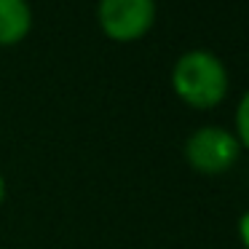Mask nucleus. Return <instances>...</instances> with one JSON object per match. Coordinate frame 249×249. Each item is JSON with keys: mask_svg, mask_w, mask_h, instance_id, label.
I'll list each match as a JSON object with an SVG mask.
<instances>
[{"mask_svg": "<svg viewBox=\"0 0 249 249\" xmlns=\"http://www.w3.org/2000/svg\"><path fill=\"white\" fill-rule=\"evenodd\" d=\"M236 140L241 147H247L249 150V89L241 94V99H238V107H236Z\"/></svg>", "mask_w": 249, "mask_h": 249, "instance_id": "39448f33", "label": "nucleus"}, {"mask_svg": "<svg viewBox=\"0 0 249 249\" xmlns=\"http://www.w3.org/2000/svg\"><path fill=\"white\" fill-rule=\"evenodd\" d=\"M238 238H241V244L249 249V209L241 214V220H238Z\"/></svg>", "mask_w": 249, "mask_h": 249, "instance_id": "423d86ee", "label": "nucleus"}, {"mask_svg": "<svg viewBox=\"0 0 249 249\" xmlns=\"http://www.w3.org/2000/svg\"><path fill=\"white\" fill-rule=\"evenodd\" d=\"M238 156H241V145H238L236 134L222 126H201V129L190 131V137L185 140L188 166L206 177L225 174L228 169L236 166Z\"/></svg>", "mask_w": 249, "mask_h": 249, "instance_id": "f03ea898", "label": "nucleus"}, {"mask_svg": "<svg viewBox=\"0 0 249 249\" xmlns=\"http://www.w3.org/2000/svg\"><path fill=\"white\" fill-rule=\"evenodd\" d=\"M6 201V179H3V174H0V204Z\"/></svg>", "mask_w": 249, "mask_h": 249, "instance_id": "0eeeda50", "label": "nucleus"}, {"mask_svg": "<svg viewBox=\"0 0 249 249\" xmlns=\"http://www.w3.org/2000/svg\"><path fill=\"white\" fill-rule=\"evenodd\" d=\"M172 89L188 107L212 110L228 97L231 75L214 51L190 49L177 56L172 67Z\"/></svg>", "mask_w": 249, "mask_h": 249, "instance_id": "f257e3e1", "label": "nucleus"}, {"mask_svg": "<svg viewBox=\"0 0 249 249\" xmlns=\"http://www.w3.org/2000/svg\"><path fill=\"white\" fill-rule=\"evenodd\" d=\"M156 0H99L97 22L105 38L115 43H134L156 24Z\"/></svg>", "mask_w": 249, "mask_h": 249, "instance_id": "7ed1b4c3", "label": "nucleus"}, {"mask_svg": "<svg viewBox=\"0 0 249 249\" xmlns=\"http://www.w3.org/2000/svg\"><path fill=\"white\" fill-rule=\"evenodd\" d=\"M33 30L30 0H0V49L17 46Z\"/></svg>", "mask_w": 249, "mask_h": 249, "instance_id": "20e7f679", "label": "nucleus"}]
</instances>
